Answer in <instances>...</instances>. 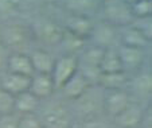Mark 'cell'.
Masks as SVG:
<instances>
[{"label":"cell","instance_id":"6","mask_svg":"<svg viewBox=\"0 0 152 128\" xmlns=\"http://www.w3.org/2000/svg\"><path fill=\"white\" fill-rule=\"evenodd\" d=\"M27 42V31L23 26L8 23L0 29V45L4 49L19 50Z\"/></svg>","mask_w":152,"mask_h":128},{"label":"cell","instance_id":"11","mask_svg":"<svg viewBox=\"0 0 152 128\" xmlns=\"http://www.w3.org/2000/svg\"><path fill=\"white\" fill-rule=\"evenodd\" d=\"M74 101L77 104V111L80 112V115L89 117L92 115H94L98 111V108L102 105V96L90 86L82 96L78 97Z\"/></svg>","mask_w":152,"mask_h":128},{"label":"cell","instance_id":"21","mask_svg":"<svg viewBox=\"0 0 152 128\" xmlns=\"http://www.w3.org/2000/svg\"><path fill=\"white\" fill-rule=\"evenodd\" d=\"M100 70L101 73L124 71L120 57H118V53H117V47L104 49L102 58H101V63H100Z\"/></svg>","mask_w":152,"mask_h":128},{"label":"cell","instance_id":"30","mask_svg":"<svg viewBox=\"0 0 152 128\" xmlns=\"http://www.w3.org/2000/svg\"><path fill=\"white\" fill-rule=\"evenodd\" d=\"M82 128H109V125L101 120H88L83 123Z\"/></svg>","mask_w":152,"mask_h":128},{"label":"cell","instance_id":"32","mask_svg":"<svg viewBox=\"0 0 152 128\" xmlns=\"http://www.w3.org/2000/svg\"><path fill=\"white\" fill-rule=\"evenodd\" d=\"M124 3H126L128 4V6H132L133 3H135V1H137V0H123Z\"/></svg>","mask_w":152,"mask_h":128},{"label":"cell","instance_id":"12","mask_svg":"<svg viewBox=\"0 0 152 128\" xmlns=\"http://www.w3.org/2000/svg\"><path fill=\"white\" fill-rule=\"evenodd\" d=\"M6 66L10 73L22 74V76L27 77H32L35 74L30 55L27 53H23V51H15V53L10 54L7 57Z\"/></svg>","mask_w":152,"mask_h":128},{"label":"cell","instance_id":"31","mask_svg":"<svg viewBox=\"0 0 152 128\" xmlns=\"http://www.w3.org/2000/svg\"><path fill=\"white\" fill-rule=\"evenodd\" d=\"M7 57H8V55H6V49H4L3 46L0 45V68L6 65V62H7Z\"/></svg>","mask_w":152,"mask_h":128},{"label":"cell","instance_id":"29","mask_svg":"<svg viewBox=\"0 0 152 128\" xmlns=\"http://www.w3.org/2000/svg\"><path fill=\"white\" fill-rule=\"evenodd\" d=\"M18 6L16 0H0V14H10Z\"/></svg>","mask_w":152,"mask_h":128},{"label":"cell","instance_id":"18","mask_svg":"<svg viewBox=\"0 0 152 128\" xmlns=\"http://www.w3.org/2000/svg\"><path fill=\"white\" fill-rule=\"evenodd\" d=\"M116 124L121 128H136L143 121V111L136 104H129L124 111L115 116Z\"/></svg>","mask_w":152,"mask_h":128},{"label":"cell","instance_id":"8","mask_svg":"<svg viewBox=\"0 0 152 128\" xmlns=\"http://www.w3.org/2000/svg\"><path fill=\"white\" fill-rule=\"evenodd\" d=\"M118 45H125L131 47H139L148 50L151 46V39L137 30L133 24H126L118 27Z\"/></svg>","mask_w":152,"mask_h":128},{"label":"cell","instance_id":"3","mask_svg":"<svg viewBox=\"0 0 152 128\" xmlns=\"http://www.w3.org/2000/svg\"><path fill=\"white\" fill-rule=\"evenodd\" d=\"M78 71V58L77 55L62 54L61 57L55 58L54 66L51 70V78L54 82L55 89H61L63 84L66 82L72 76Z\"/></svg>","mask_w":152,"mask_h":128},{"label":"cell","instance_id":"19","mask_svg":"<svg viewBox=\"0 0 152 128\" xmlns=\"http://www.w3.org/2000/svg\"><path fill=\"white\" fill-rule=\"evenodd\" d=\"M97 84L105 90H115V89H125L129 85V77L125 71H116V73H101Z\"/></svg>","mask_w":152,"mask_h":128},{"label":"cell","instance_id":"5","mask_svg":"<svg viewBox=\"0 0 152 128\" xmlns=\"http://www.w3.org/2000/svg\"><path fill=\"white\" fill-rule=\"evenodd\" d=\"M117 53L120 57L121 65L125 73L128 71H139L147 60V50L139 47H131L125 45H117Z\"/></svg>","mask_w":152,"mask_h":128},{"label":"cell","instance_id":"25","mask_svg":"<svg viewBox=\"0 0 152 128\" xmlns=\"http://www.w3.org/2000/svg\"><path fill=\"white\" fill-rule=\"evenodd\" d=\"M15 112V96L0 88V115Z\"/></svg>","mask_w":152,"mask_h":128},{"label":"cell","instance_id":"1","mask_svg":"<svg viewBox=\"0 0 152 128\" xmlns=\"http://www.w3.org/2000/svg\"><path fill=\"white\" fill-rule=\"evenodd\" d=\"M98 12L101 19L115 27H123L133 20L131 6L124 3L123 0H101Z\"/></svg>","mask_w":152,"mask_h":128},{"label":"cell","instance_id":"27","mask_svg":"<svg viewBox=\"0 0 152 128\" xmlns=\"http://www.w3.org/2000/svg\"><path fill=\"white\" fill-rule=\"evenodd\" d=\"M18 128H43L40 119H38L34 113L22 115L19 117V125Z\"/></svg>","mask_w":152,"mask_h":128},{"label":"cell","instance_id":"4","mask_svg":"<svg viewBox=\"0 0 152 128\" xmlns=\"http://www.w3.org/2000/svg\"><path fill=\"white\" fill-rule=\"evenodd\" d=\"M63 32H65L63 26L59 24L58 22H55V20H50V19L39 20L34 27V34L37 37V39L42 45L49 46V47L59 46L63 37Z\"/></svg>","mask_w":152,"mask_h":128},{"label":"cell","instance_id":"16","mask_svg":"<svg viewBox=\"0 0 152 128\" xmlns=\"http://www.w3.org/2000/svg\"><path fill=\"white\" fill-rule=\"evenodd\" d=\"M28 90L34 94L35 97H38L39 100L47 99L53 94V92L55 90L54 82L50 74H39L35 73L31 77L30 81V88Z\"/></svg>","mask_w":152,"mask_h":128},{"label":"cell","instance_id":"7","mask_svg":"<svg viewBox=\"0 0 152 128\" xmlns=\"http://www.w3.org/2000/svg\"><path fill=\"white\" fill-rule=\"evenodd\" d=\"M131 104V97L125 89L106 90L102 94V107L110 116H117Z\"/></svg>","mask_w":152,"mask_h":128},{"label":"cell","instance_id":"28","mask_svg":"<svg viewBox=\"0 0 152 128\" xmlns=\"http://www.w3.org/2000/svg\"><path fill=\"white\" fill-rule=\"evenodd\" d=\"M19 116L15 112L7 115H0V128H18Z\"/></svg>","mask_w":152,"mask_h":128},{"label":"cell","instance_id":"10","mask_svg":"<svg viewBox=\"0 0 152 128\" xmlns=\"http://www.w3.org/2000/svg\"><path fill=\"white\" fill-rule=\"evenodd\" d=\"M61 6L67 14L92 18L100 10L101 0H59Z\"/></svg>","mask_w":152,"mask_h":128},{"label":"cell","instance_id":"22","mask_svg":"<svg viewBox=\"0 0 152 128\" xmlns=\"http://www.w3.org/2000/svg\"><path fill=\"white\" fill-rule=\"evenodd\" d=\"M38 107H39V99L35 97L30 90L22 92L15 96V112L18 113H34Z\"/></svg>","mask_w":152,"mask_h":128},{"label":"cell","instance_id":"14","mask_svg":"<svg viewBox=\"0 0 152 128\" xmlns=\"http://www.w3.org/2000/svg\"><path fill=\"white\" fill-rule=\"evenodd\" d=\"M90 86H92V84L89 82V80H88L83 74H81L80 71H77L74 76H72L66 82L63 84L61 90H62V93L69 100L74 101L78 97L82 96Z\"/></svg>","mask_w":152,"mask_h":128},{"label":"cell","instance_id":"24","mask_svg":"<svg viewBox=\"0 0 152 128\" xmlns=\"http://www.w3.org/2000/svg\"><path fill=\"white\" fill-rule=\"evenodd\" d=\"M133 18L152 16V0H137L131 6Z\"/></svg>","mask_w":152,"mask_h":128},{"label":"cell","instance_id":"15","mask_svg":"<svg viewBox=\"0 0 152 128\" xmlns=\"http://www.w3.org/2000/svg\"><path fill=\"white\" fill-rule=\"evenodd\" d=\"M30 81H31V77L7 71L6 74H3L1 80H0V88L10 92L14 96H16V94L22 93V92L28 90Z\"/></svg>","mask_w":152,"mask_h":128},{"label":"cell","instance_id":"26","mask_svg":"<svg viewBox=\"0 0 152 128\" xmlns=\"http://www.w3.org/2000/svg\"><path fill=\"white\" fill-rule=\"evenodd\" d=\"M131 24H133L137 30H140L145 37H148L149 39H152V16L133 18Z\"/></svg>","mask_w":152,"mask_h":128},{"label":"cell","instance_id":"2","mask_svg":"<svg viewBox=\"0 0 152 128\" xmlns=\"http://www.w3.org/2000/svg\"><path fill=\"white\" fill-rule=\"evenodd\" d=\"M88 42L101 49L116 47L118 45V27L100 19L98 22L93 23V29L88 38Z\"/></svg>","mask_w":152,"mask_h":128},{"label":"cell","instance_id":"20","mask_svg":"<svg viewBox=\"0 0 152 128\" xmlns=\"http://www.w3.org/2000/svg\"><path fill=\"white\" fill-rule=\"evenodd\" d=\"M88 39L85 38H81L78 35H74L72 32L66 31L63 32V37H62V40H61L59 46L61 50H62V54H70V55H78L83 49L86 47L88 45Z\"/></svg>","mask_w":152,"mask_h":128},{"label":"cell","instance_id":"23","mask_svg":"<svg viewBox=\"0 0 152 128\" xmlns=\"http://www.w3.org/2000/svg\"><path fill=\"white\" fill-rule=\"evenodd\" d=\"M129 84L137 96L148 97L152 92V76L148 70H139Z\"/></svg>","mask_w":152,"mask_h":128},{"label":"cell","instance_id":"17","mask_svg":"<svg viewBox=\"0 0 152 128\" xmlns=\"http://www.w3.org/2000/svg\"><path fill=\"white\" fill-rule=\"evenodd\" d=\"M28 55L32 63L34 73L51 74L53 66H54V62H55V58L51 55V53H49L45 49H35Z\"/></svg>","mask_w":152,"mask_h":128},{"label":"cell","instance_id":"13","mask_svg":"<svg viewBox=\"0 0 152 128\" xmlns=\"http://www.w3.org/2000/svg\"><path fill=\"white\" fill-rule=\"evenodd\" d=\"M93 23H94L93 19L89 16L69 14V16L66 18V20H65V23H63L62 26L66 31L88 39L90 35V31H92V29H93Z\"/></svg>","mask_w":152,"mask_h":128},{"label":"cell","instance_id":"9","mask_svg":"<svg viewBox=\"0 0 152 128\" xmlns=\"http://www.w3.org/2000/svg\"><path fill=\"white\" fill-rule=\"evenodd\" d=\"M40 121L43 128H69L72 116L65 107L55 105L45 111Z\"/></svg>","mask_w":152,"mask_h":128}]
</instances>
